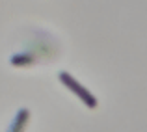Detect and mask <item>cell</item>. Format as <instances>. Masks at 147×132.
I'll return each mask as SVG.
<instances>
[{"instance_id": "cell-2", "label": "cell", "mask_w": 147, "mask_h": 132, "mask_svg": "<svg viewBox=\"0 0 147 132\" xmlns=\"http://www.w3.org/2000/svg\"><path fill=\"white\" fill-rule=\"evenodd\" d=\"M32 61H34L32 54H15V56L9 58L11 65H26V63H32Z\"/></svg>"}, {"instance_id": "cell-1", "label": "cell", "mask_w": 147, "mask_h": 132, "mask_svg": "<svg viewBox=\"0 0 147 132\" xmlns=\"http://www.w3.org/2000/svg\"><path fill=\"white\" fill-rule=\"evenodd\" d=\"M60 80H61V84H63L65 88L69 89V91H73L76 97H78L80 100H82L86 106H90V108H95L97 106V99H95L93 95H91L90 91H88V88H84L82 84L78 82V80H75L69 73H65V71H61L60 73Z\"/></svg>"}, {"instance_id": "cell-3", "label": "cell", "mask_w": 147, "mask_h": 132, "mask_svg": "<svg viewBox=\"0 0 147 132\" xmlns=\"http://www.w3.org/2000/svg\"><path fill=\"white\" fill-rule=\"evenodd\" d=\"M28 117H30V112L22 108V110L17 114V121L11 125V130H19V129H22V125H24V121H28Z\"/></svg>"}]
</instances>
